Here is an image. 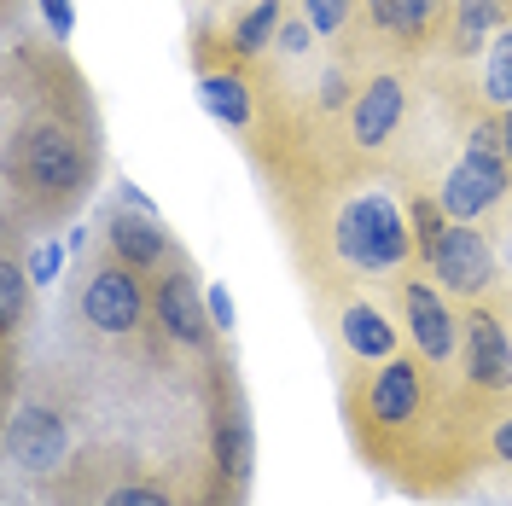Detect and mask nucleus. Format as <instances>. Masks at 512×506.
<instances>
[{"instance_id":"2eb2a0df","label":"nucleus","mask_w":512,"mask_h":506,"mask_svg":"<svg viewBox=\"0 0 512 506\" xmlns=\"http://www.w3.org/2000/svg\"><path fill=\"white\" fill-rule=\"evenodd\" d=\"M495 24H501V0H460L454 6V47L478 53L483 41L495 35Z\"/></svg>"},{"instance_id":"ddd939ff","label":"nucleus","mask_w":512,"mask_h":506,"mask_svg":"<svg viewBox=\"0 0 512 506\" xmlns=\"http://www.w3.org/2000/svg\"><path fill=\"white\" fill-rule=\"evenodd\" d=\"M344 344H350L355 355H367V361H384V355H390V344H396V332L384 326L379 309L355 303L350 315H344Z\"/></svg>"},{"instance_id":"f3484780","label":"nucleus","mask_w":512,"mask_h":506,"mask_svg":"<svg viewBox=\"0 0 512 506\" xmlns=\"http://www.w3.org/2000/svg\"><path fill=\"white\" fill-rule=\"evenodd\" d=\"M431 6L437 0H373V18H379L384 30H396V35H425V24H431Z\"/></svg>"},{"instance_id":"a211bd4d","label":"nucleus","mask_w":512,"mask_h":506,"mask_svg":"<svg viewBox=\"0 0 512 506\" xmlns=\"http://www.w3.org/2000/svg\"><path fill=\"white\" fill-rule=\"evenodd\" d=\"M483 94H489V105H501V111L512 105V30H501L495 41H489V70H483Z\"/></svg>"},{"instance_id":"cd10ccee","label":"nucleus","mask_w":512,"mask_h":506,"mask_svg":"<svg viewBox=\"0 0 512 506\" xmlns=\"http://www.w3.org/2000/svg\"><path fill=\"white\" fill-rule=\"evenodd\" d=\"M280 41H286V53H303V41H309V30H303V24H291V30L280 35Z\"/></svg>"},{"instance_id":"0eeeda50","label":"nucleus","mask_w":512,"mask_h":506,"mask_svg":"<svg viewBox=\"0 0 512 506\" xmlns=\"http://www.w3.org/2000/svg\"><path fill=\"white\" fill-rule=\"evenodd\" d=\"M64 419L59 413H41V408H30V413H18L12 419V431H6V448H12V460L18 466H30V472H47V466H59L64 460Z\"/></svg>"},{"instance_id":"bb28decb","label":"nucleus","mask_w":512,"mask_h":506,"mask_svg":"<svg viewBox=\"0 0 512 506\" xmlns=\"http://www.w3.org/2000/svg\"><path fill=\"white\" fill-rule=\"evenodd\" d=\"M495 128H501V152H507V163H512V105L501 111V123H495Z\"/></svg>"},{"instance_id":"6e6552de","label":"nucleus","mask_w":512,"mask_h":506,"mask_svg":"<svg viewBox=\"0 0 512 506\" xmlns=\"http://www.w3.org/2000/svg\"><path fill=\"white\" fill-rule=\"evenodd\" d=\"M419 396H425V384H419L414 361H384V373L373 379V390H367V413H373L379 425H408L419 413Z\"/></svg>"},{"instance_id":"7ed1b4c3","label":"nucleus","mask_w":512,"mask_h":506,"mask_svg":"<svg viewBox=\"0 0 512 506\" xmlns=\"http://www.w3.org/2000/svg\"><path fill=\"white\" fill-rule=\"evenodd\" d=\"M82 315L88 326L99 332H134L140 315H146V291H140V268H128V262H111V268H99L88 291H82Z\"/></svg>"},{"instance_id":"20e7f679","label":"nucleus","mask_w":512,"mask_h":506,"mask_svg":"<svg viewBox=\"0 0 512 506\" xmlns=\"http://www.w3.org/2000/svg\"><path fill=\"white\" fill-rule=\"evenodd\" d=\"M425 262L460 297H472V291H483V285L495 280V256H489V245H483V233L472 222H448L443 239H437V251L425 256Z\"/></svg>"},{"instance_id":"393cba45","label":"nucleus","mask_w":512,"mask_h":506,"mask_svg":"<svg viewBox=\"0 0 512 506\" xmlns=\"http://www.w3.org/2000/svg\"><path fill=\"white\" fill-rule=\"evenodd\" d=\"M41 12H47L53 35H70V30H76V12H70V0H41Z\"/></svg>"},{"instance_id":"f257e3e1","label":"nucleus","mask_w":512,"mask_h":506,"mask_svg":"<svg viewBox=\"0 0 512 506\" xmlns=\"http://www.w3.org/2000/svg\"><path fill=\"white\" fill-rule=\"evenodd\" d=\"M507 152H501V128H472V146H466V158L448 169L443 181V216L448 222H472L483 216L489 204H501V192H507Z\"/></svg>"},{"instance_id":"dca6fc26","label":"nucleus","mask_w":512,"mask_h":506,"mask_svg":"<svg viewBox=\"0 0 512 506\" xmlns=\"http://www.w3.org/2000/svg\"><path fill=\"white\" fill-rule=\"evenodd\" d=\"M274 30H280V0H256L251 12L239 18V30H233V47L239 53H262L274 41Z\"/></svg>"},{"instance_id":"6ab92c4d","label":"nucleus","mask_w":512,"mask_h":506,"mask_svg":"<svg viewBox=\"0 0 512 506\" xmlns=\"http://www.w3.org/2000/svg\"><path fill=\"white\" fill-rule=\"evenodd\" d=\"M24 268L18 262H6V274H0V315H6V326H18L24 320Z\"/></svg>"},{"instance_id":"1a4fd4ad","label":"nucleus","mask_w":512,"mask_h":506,"mask_svg":"<svg viewBox=\"0 0 512 506\" xmlns=\"http://www.w3.org/2000/svg\"><path fill=\"white\" fill-rule=\"evenodd\" d=\"M402 123V82L396 76H379V82H367L350 105V128L361 146H384L390 140V128Z\"/></svg>"},{"instance_id":"b1692460","label":"nucleus","mask_w":512,"mask_h":506,"mask_svg":"<svg viewBox=\"0 0 512 506\" xmlns=\"http://www.w3.org/2000/svg\"><path fill=\"white\" fill-rule=\"evenodd\" d=\"M204 309H210V326H216V332L233 326V297H227L222 285H216V291H204Z\"/></svg>"},{"instance_id":"a878e982","label":"nucleus","mask_w":512,"mask_h":506,"mask_svg":"<svg viewBox=\"0 0 512 506\" xmlns=\"http://www.w3.org/2000/svg\"><path fill=\"white\" fill-rule=\"evenodd\" d=\"M495 454L512 466V419H501V425H495Z\"/></svg>"},{"instance_id":"5701e85b","label":"nucleus","mask_w":512,"mask_h":506,"mask_svg":"<svg viewBox=\"0 0 512 506\" xmlns=\"http://www.w3.org/2000/svg\"><path fill=\"white\" fill-rule=\"evenodd\" d=\"M59 262H64L59 245H35V256H30V280H35V285H47L53 274H59Z\"/></svg>"},{"instance_id":"aec40b11","label":"nucleus","mask_w":512,"mask_h":506,"mask_svg":"<svg viewBox=\"0 0 512 506\" xmlns=\"http://www.w3.org/2000/svg\"><path fill=\"white\" fill-rule=\"evenodd\" d=\"M303 18H309V30L332 35L344 18H350V0H303Z\"/></svg>"},{"instance_id":"9b49d317","label":"nucleus","mask_w":512,"mask_h":506,"mask_svg":"<svg viewBox=\"0 0 512 506\" xmlns=\"http://www.w3.org/2000/svg\"><path fill=\"white\" fill-rule=\"evenodd\" d=\"M158 320H163V332H169V338H181V344H204L210 309L198 303V285H192L181 268L158 285Z\"/></svg>"},{"instance_id":"f8f14e48","label":"nucleus","mask_w":512,"mask_h":506,"mask_svg":"<svg viewBox=\"0 0 512 506\" xmlns=\"http://www.w3.org/2000/svg\"><path fill=\"white\" fill-rule=\"evenodd\" d=\"M408 326H414V344L425 361H448L454 355V315L437 303L431 285H408Z\"/></svg>"},{"instance_id":"39448f33","label":"nucleus","mask_w":512,"mask_h":506,"mask_svg":"<svg viewBox=\"0 0 512 506\" xmlns=\"http://www.w3.org/2000/svg\"><path fill=\"white\" fill-rule=\"evenodd\" d=\"M24 175H30V187L41 192H70L82 187V152H76V140L64 134V128H30L24 134Z\"/></svg>"},{"instance_id":"9d476101","label":"nucleus","mask_w":512,"mask_h":506,"mask_svg":"<svg viewBox=\"0 0 512 506\" xmlns=\"http://www.w3.org/2000/svg\"><path fill=\"white\" fill-rule=\"evenodd\" d=\"M105 233H111V251H117V262H128V268H152L163 251H169V239H163V227L146 216V210H134V204H123V210H111V222H105Z\"/></svg>"},{"instance_id":"4be33fe9","label":"nucleus","mask_w":512,"mask_h":506,"mask_svg":"<svg viewBox=\"0 0 512 506\" xmlns=\"http://www.w3.org/2000/svg\"><path fill=\"white\" fill-rule=\"evenodd\" d=\"M111 506H175L163 489H152V483H128V489H117L111 495Z\"/></svg>"},{"instance_id":"4468645a","label":"nucleus","mask_w":512,"mask_h":506,"mask_svg":"<svg viewBox=\"0 0 512 506\" xmlns=\"http://www.w3.org/2000/svg\"><path fill=\"white\" fill-rule=\"evenodd\" d=\"M198 99H204V111L216 117V123H245L251 117V94H245V82L239 76H204L198 82Z\"/></svg>"},{"instance_id":"423d86ee","label":"nucleus","mask_w":512,"mask_h":506,"mask_svg":"<svg viewBox=\"0 0 512 506\" xmlns=\"http://www.w3.org/2000/svg\"><path fill=\"white\" fill-rule=\"evenodd\" d=\"M466 373L483 390H507L512 384V338L495 315H472L466 320Z\"/></svg>"},{"instance_id":"412c9836","label":"nucleus","mask_w":512,"mask_h":506,"mask_svg":"<svg viewBox=\"0 0 512 506\" xmlns=\"http://www.w3.org/2000/svg\"><path fill=\"white\" fill-rule=\"evenodd\" d=\"M443 216H437V204H425V198H419V204H414V239H419V251H425V256H431V251H437V239H443Z\"/></svg>"},{"instance_id":"f03ea898","label":"nucleus","mask_w":512,"mask_h":506,"mask_svg":"<svg viewBox=\"0 0 512 506\" xmlns=\"http://www.w3.org/2000/svg\"><path fill=\"white\" fill-rule=\"evenodd\" d=\"M338 251L350 268H367V274H379V268H396L402 256H408V222L396 216V204L390 198H355L350 210L338 216Z\"/></svg>"}]
</instances>
